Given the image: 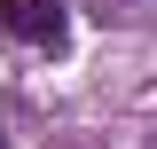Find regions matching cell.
Segmentation results:
<instances>
[{"mask_svg":"<svg viewBox=\"0 0 157 149\" xmlns=\"http://www.w3.org/2000/svg\"><path fill=\"white\" fill-rule=\"evenodd\" d=\"M0 149H8V133H0Z\"/></svg>","mask_w":157,"mask_h":149,"instance_id":"7a4b0ae2","label":"cell"},{"mask_svg":"<svg viewBox=\"0 0 157 149\" xmlns=\"http://www.w3.org/2000/svg\"><path fill=\"white\" fill-rule=\"evenodd\" d=\"M0 39L8 47H32V55H63L71 0H0Z\"/></svg>","mask_w":157,"mask_h":149,"instance_id":"6da1fadb","label":"cell"}]
</instances>
